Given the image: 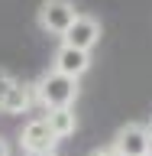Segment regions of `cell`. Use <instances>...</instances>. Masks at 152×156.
Segmentation results:
<instances>
[{
  "mask_svg": "<svg viewBox=\"0 0 152 156\" xmlns=\"http://www.w3.org/2000/svg\"><path fill=\"white\" fill-rule=\"evenodd\" d=\"M0 156H10V146H7V140L0 136Z\"/></svg>",
  "mask_w": 152,
  "mask_h": 156,
  "instance_id": "8fae6325",
  "label": "cell"
},
{
  "mask_svg": "<svg viewBox=\"0 0 152 156\" xmlns=\"http://www.w3.org/2000/svg\"><path fill=\"white\" fill-rule=\"evenodd\" d=\"M149 130H152V124H149Z\"/></svg>",
  "mask_w": 152,
  "mask_h": 156,
  "instance_id": "4fadbf2b",
  "label": "cell"
},
{
  "mask_svg": "<svg viewBox=\"0 0 152 156\" xmlns=\"http://www.w3.org/2000/svg\"><path fill=\"white\" fill-rule=\"evenodd\" d=\"M36 20H39V29H46L52 36H65L68 26L78 20V7L71 0H42Z\"/></svg>",
  "mask_w": 152,
  "mask_h": 156,
  "instance_id": "3957f363",
  "label": "cell"
},
{
  "mask_svg": "<svg viewBox=\"0 0 152 156\" xmlns=\"http://www.w3.org/2000/svg\"><path fill=\"white\" fill-rule=\"evenodd\" d=\"M10 85H13V75H10L7 68H0V98L7 94V88H10Z\"/></svg>",
  "mask_w": 152,
  "mask_h": 156,
  "instance_id": "9c48e42d",
  "label": "cell"
},
{
  "mask_svg": "<svg viewBox=\"0 0 152 156\" xmlns=\"http://www.w3.org/2000/svg\"><path fill=\"white\" fill-rule=\"evenodd\" d=\"M149 156H152V153H149Z\"/></svg>",
  "mask_w": 152,
  "mask_h": 156,
  "instance_id": "5bb4252c",
  "label": "cell"
},
{
  "mask_svg": "<svg viewBox=\"0 0 152 156\" xmlns=\"http://www.w3.org/2000/svg\"><path fill=\"white\" fill-rule=\"evenodd\" d=\"M36 104H42L46 111H58V107H71L78 98V78H68L62 72H46L36 81Z\"/></svg>",
  "mask_w": 152,
  "mask_h": 156,
  "instance_id": "6da1fadb",
  "label": "cell"
},
{
  "mask_svg": "<svg viewBox=\"0 0 152 156\" xmlns=\"http://www.w3.org/2000/svg\"><path fill=\"white\" fill-rule=\"evenodd\" d=\"M19 146L26 156H52L58 150V136L52 133L46 117H32L23 130H19Z\"/></svg>",
  "mask_w": 152,
  "mask_h": 156,
  "instance_id": "7a4b0ae2",
  "label": "cell"
},
{
  "mask_svg": "<svg viewBox=\"0 0 152 156\" xmlns=\"http://www.w3.org/2000/svg\"><path fill=\"white\" fill-rule=\"evenodd\" d=\"M32 101H36V91H32L26 81H16V78H13V85L7 88V94L0 98V111H3V114H23V111H29Z\"/></svg>",
  "mask_w": 152,
  "mask_h": 156,
  "instance_id": "52a82bcc",
  "label": "cell"
},
{
  "mask_svg": "<svg viewBox=\"0 0 152 156\" xmlns=\"http://www.w3.org/2000/svg\"><path fill=\"white\" fill-rule=\"evenodd\" d=\"M52 68L62 72V75H68V78H81L91 68V52H81V49H71V46H58Z\"/></svg>",
  "mask_w": 152,
  "mask_h": 156,
  "instance_id": "8992f818",
  "label": "cell"
},
{
  "mask_svg": "<svg viewBox=\"0 0 152 156\" xmlns=\"http://www.w3.org/2000/svg\"><path fill=\"white\" fill-rule=\"evenodd\" d=\"M113 150L120 156H149L152 153V130L146 124H126L117 130Z\"/></svg>",
  "mask_w": 152,
  "mask_h": 156,
  "instance_id": "277c9868",
  "label": "cell"
},
{
  "mask_svg": "<svg viewBox=\"0 0 152 156\" xmlns=\"http://www.w3.org/2000/svg\"><path fill=\"white\" fill-rule=\"evenodd\" d=\"M100 39V23L94 16H84L78 13V20L68 26V33L62 36V46H71V49H81V52H91Z\"/></svg>",
  "mask_w": 152,
  "mask_h": 156,
  "instance_id": "5b68a950",
  "label": "cell"
},
{
  "mask_svg": "<svg viewBox=\"0 0 152 156\" xmlns=\"http://www.w3.org/2000/svg\"><path fill=\"white\" fill-rule=\"evenodd\" d=\"M52 156H58V153H52Z\"/></svg>",
  "mask_w": 152,
  "mask_h": 156,
  "instance_id": "7c38bea8",
  "label": "cell"
},
{
  "mask_svg": "<svg viewBox=\"0 0 152 156\" xmlns=\"http://www.w3.org/2000/svg\"><path fill=\"white\" fill-rule=\"evenodd\" d=\"M49 127H52V133L62 140V136H71L78 127V117H75V107H58V111H49L46 114Z\"/></svg>",
  "mask_w": 152,
  "mask_h": 156,
  "instance_id": "ba28073f",
  "label": "cell"
},
{
  "mask_svg": "<svg viewBox=\"0 0 152 156\" xmlns=\"http://www.w3.org/2000/svg\"><path fill=\"white\" fill-rule=\"evenodd\" d=\"M94 156H120V153H117L113 146H110V150H97V153H94Z\"/></svg>",
  "mask_w": 152,
  "mask_h": 156,
  "instance_id": "30bf717a",
  "label": "cell"
}]
</instances>
